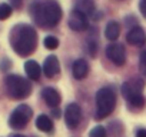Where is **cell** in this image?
Instances as JSON below:
<instances>
[{"mask_svg":"<svg viewBox=\"0 0 146 137\" xmlns=\"http://www.w3.org/2000/svg\"><path fill=\"white\" fill-rule=\"evenodd\" d=\"M43 43H44V47L49 49V50H54V49H57V46H59V40H57L56 37H53V36H47Z\"/></svg>","mask_w":146,"mask_h":137,"instance_id":"ffe728a7","label":"cell"},{"mask_svg":"<svg viewBox=\"0 0 146 137\" xmlns=\"http://www.w3.org/2000/svg\"><path fill=\"white\" fill-rule=\"evenodd\" d=\"M33 22L43 27H54L62 19V7L56 0H33L29 7Z\"/></svg>","mask_w":146,"mask_h":137,"instance_id":"6da1fadb","label":"cell"},{"mask_svg":"<svg viewBox=\"0 0 146 137\" xmlns=\"http://www.w3.org/2000/svg\"><path fill=\"white\" fill-rule=\"evenodd\" d=\"M127 101H129L130 107H133V109H136V110H139V109H143V107H145V104H146V99H145V96H143V94L135 96V97L129 99Z\"/></svg>","mask_w":146,"mask_h":137,"instance_id":"ac0fdd59","label":"cell"},{"mask_svg":"<svg viewBox=\"0 0 146 137\" xmlns=\"http://www.w3.org/2000/svg\"><path fill=\"white\" fill-rule=\"evenodd\" d=\"M116 104V96L112 89L103 87L96 94V119H105L108 117Z\"/></svg>","mask_w":146,"mask_h":137,"instance_id":"277c9868","label":"cell"},{"mask_svg":"<svg viewBox=\"0 0 146 137\" xmlns=\"http://www.w3.org/2000/svg\"><path fill=\"white\" fill-rule=\"evenodd\" d=\"M126 40L129 44L132 46H145L146 43V34H145V30L140 27V26H135L126 36Z\"/></svg>","mask_w":146,"mask_h":137,"instance_id":"30bf717a","label":"cell"},{"mask_svg":"<svg viewBox=\"0 0 146 137\" xmlns=\"http://www.w3.org/2000/svg\"><path fill=\"white\" fill-rule=\"evenodd\" d=\"M120 34V26L116 23V22H109L108 26H106V30H105V36L108 40H112L115 41Z\"/></svg>","mask_w":146,"mask_h":137,"instance_id":"2e32d148","label":"cell"},{"mask_svg":"<svg viewBox=\"0 0 146 137\" xmlns=\"http://www.w3.org/2000/svg\"><path fill=\"white\" fill-rule=\"evenodd\" d=\"M52 114H53L56 119H59V117H60V110H59V109H54V110L52 111Z\"/></svg>","mask_w":146,"mask_h":137,"instance_id":"4316f807","label":"cell"},{"mask_svg":"<svg viewBox=\"0 0 146 137\" xmlns=\"http://www.w3.org/2000/svg\"><path fill=\"white\" fill-rule=\"evenodd\" d=\"M139 68H140L142 74L146 77V50H145V51H142V54H140V60H139Z\"/></svg>","mask_w":146,"mask_h":137,"instance_id":"7402d4cb","label":"cell"},{"mask_svg":"<svg viewBox=\"0 0 146 137\" xmlns=\"http://www.w3.org/2000/svg\"><path fill=\"white\" fill-rule=\"evenodd\" d=\"M72 73H73V77L80 80V79H85L89 73V64L86 60L83 59H78L72 66Z\"/></svg>","mask_w":146,"mask_h":137,"instance_id":"7c38bea8","label":"cell"},{"mask_svg":"<svg viewBox=\"0 0 146 137\" xmlns=\"http://www.w3.org/2000/svg\"><path fill=\"white\" fill-rule=\"evenodd\" d=\"M139 10H140L142 16L146 19V0H140V3H139Z\"/></svg>","mask_w":146,"mask_h":137,"instance_id":"d4e9b609","label":"cell"},{"mask_svg":"<svg viewBox=\"0 0 146 137\" xmlns=\"http://www.w3.org/2000/svg\"><path fill=\"white\" fill-rule=\"evenodd\" d=\"M76 9L80 10L82 13H85V14L88 16V14H92V13H93V10H95V5H93L92 0H78Z\"/></svg>","mask_w":146,"mask_h":137,"instance_id":"e0dca14e","label":"cell"},{"mask_svg":"<svg viewBox=\"0 0 146 137\" xmlns=\"http://www.w3.org/2000/svg\"><path fill=\"white\" fill-rule=\"evenodd\" d=\"M88 46H89V53H90V56H95L96 54V41H93V40H89V43H88Z\"/></svg>","mask_w":146,"mask_h":137,"instance_id":"cb8c5ba5","label":"cell"},{"mask_svg":"<svg viewBox=\"0 0 146 137\" xmlns=\"http://www.w3.org/2000/svg\"><path fill=\"white\" fill-rule=\"evenodd\" d=\"M43 72H44V76L49 77V79L54 77L60 72V63H59V60H57L56 56L52 54V56L46 57L44 64H43Z\"/></svg>","mask_w":146,"mask_h":137,"instance_id":"8fae6325","label":"cell"},{"mask_svg":"<svg viewBox=\"0 0 146 137\" xmlns=\"http://www.w3.org/2000/svg\"><path fill=\"white\" fill-rule=\"evenodd\" d=\"M10 43L19 56H30L37 46V33L29 24H19L10 33Z\"/></svg>","mask_w":146,"mask_h":137,"instance_id":"7a4b0ae2","label":"cell"},{"mask_svg":"<svg viewBox=\"0 0 146 137\" xmlns=\"http://www.w3.org/2000/svg\"><path fill=\"white\" fill-rule=\"evenodd\" d=\"M25 72L27 74V77L30 80H39L40 79V74H42V68L39 66L37 61L35 60H27L25 63Z\"/></svg>","mask_w":146,"mask_h":137,"instance_id":"5bb4252c","label":"cell"},{"mask_svg":"<svg viewBox=\"0 0 146 137\" xmlns=\"http://www.w3.org/2000/svg\"><path fill=\"white\" fill-rule=\"evenodd\" d=\"M32 116H33V110H32L27 104H20V106H17V107L13 110V113L10 114L9 126H10L12 128H16V130L25 128L26 124L30 121Z\"/></svg>","mask_w":146,"mask_h":137,"instance_id":"5b68a950","label":"cell"},{"mask_svg":"<svg viewBox=\"0 0 146 137\" xmlns=\"http://www.w3.org/2000/svg\"><path fill=\"white\" fill-rule=\"evenodd\" d=\"M143 89H145V82L142 79H130V80H127V82L123 83V86H122V94H123V97L126 100H129V99H132L135 96L142 94Z\"/></svg>","mask_w":146,"mask_h":137,"instance_id":"ba28073f","label":"cell"},{"mask_svg":"<svg viewBox=\"0 0 146 137\" xmlns=\"http://www.w3.org/2000/svg\"><path fill=\"white\" fill-rule=\"evenodd\" d=\"M12 12H13V9H12L10 5H7V3H2V5H0V20H6V19H9V17L12 16Z\"/></svg>","mask_w":146,"mask_h":137,"instance_id":"d6986e66","label":"cell"},{"mask_svg":"<svg viewBox=\"0 0 146 137\" xmlns=\"http://www.w3.org/2000/svg\"><path fill=\"white\" fill-rule=\"evenodd\" d=\"M42 96H43L46 104L50 106V107H57V106L60 104L62 97H60L59 92H57L56 89H53V87H46V89L42 92Z\"/></svg>","mask_w":146,"mask_h":137,"instance_id":"4fadbf2b","label":"cell"},{"mask_svg":"<svg viewBox=\"0 0 146 137\" xmlns=\"http://www.w3.org/2000/svg\"><path fill=\"white\" fill-rule=\"evenodd\" d=\"M89 137H106V130H105V127H102V126L93 127V128L90 130V133H89Z\"/></svg>","mask_w":146,"mask_h":137,"instance_id":"44dd1931","label":"cell"},{"mask_svg":"<svg viewBox=\"0 0 146 137\" xmlns=\"http://www.w3.org/2000/svg\"><path fill=\"white\" fill-rule=\"evenodd\" d=\"M13 137H25V136H22V134H16V136H13Z\"/></svg>","mask_w":146,"mask_h":137,"instance_id":"f1b7e54d","label":"cell"},{"mask_svg":"<svg viewBox=\"0 0 146 137\" xmlns=\"http://www.w3.org/2000/svg\"><path fill=\"white\" fill-rule=\"evenodd\" d=\"M6 92L13 100H23L32 93V83L19 74H10L5 79Z\"/></svg>","mask_w":146,"mask_h":137,"instance_id":"3957f363","label":"cell"},{"mask_svg":"<svg viewBox=\"0 0 146 137\" xmlns=\"http://www.w3.org/2000/svg\"><path fill=\"white\" fill-rule=\"evenodd\" d=\"M12 2H13V6H15L16 9H19V7L22 6V3H20V0H12Z\"/></svg>","mask_w":146,"mask_h":137,"instance_id":"83f0119b","label":"cell"},{"mask_svg":"<svg viewBox=\"0 0 146 137\" xmlns=\"http://www.w3.org/2000/svg\"><path fill=\"white\" fill-rule=\"evenodd\" d=\"M10 67H12V61H10L9 59H5V60L0 61V70L6 72V70H9Z\"/></svg>","mask_w":146,"mask_h":137,"instance_id":"603a6c76","label":"cell"},{"mask_svg":"<svg viewBox=\"0 0 146 137\" xmlns=\"http://www.w3.org/2000/svg\"><path fill=\"white\" fill-rule=\"evenodd\" d=\"M36 127H37L40 131L50 133V131L53 130V121H52L46 114H40V116L36 119Z\"/></svg>","mask_w":146,"mask_h":137,"instance_id":"9a60e30c","label":"cell"},{"mask_svg":"<svg viewBox=\"0 0 146 137\" xmlns=\"http://www.w3.org/2000/svg\"><path fill=\"white\" fill-rule=\"evenodd\" d=\"M67 24H69V27H70L73 32L86 30L88 26H89L88 16H86L85 13H82L80 10H78V9H73V10L70 12V14H69Z\"/></svg>","mask_w":146,"mask_h":137,"instance_id":"52a82bcc","label":"cell"},{"mask_svg":"<svg viewBox=\"0 0 146 137\" xmlns=\"http://www.w3.org/2000/svg\"><path fill=\"white\" fill-rule=\"evenodd\" d=\"M106 56L108 59L116 64V66H123L126 61V53H125V47L119 43H112L106 47Z\"/></svg>","mask_w":146,"mask_h":137,"instance_id":"9c48e42d","label":"cell"},{"mask_svg":"<svg viewBox=\"0 0 146 137\" xmlns=\"http://www.w3.org/2000/svg\"><path fill=\"white\" fill-rule=\"evenodd\" d=\"M80 120H82V109H80V106L76 104V103H70L66 107V110H64V123H66V126L70 130H73V128H76L79 126Z\"/></svg>","mask_w":146,"mask_h":137,"instance_id":"8992f818","label":"cell"},{"mask_svg":"<svg viewBox=\"0 0 146 137\" xmlns=\"http://www.w3.org/2000/svg\"><path fill=\"white\" fill-rule=\"evenodd\" d=\"M136 137H146V128H139L136 131Z\"/></svg>","mask_w":146,"mask_h":137,"instance_id":"484cf974","label":"cell"}]
</instances>
